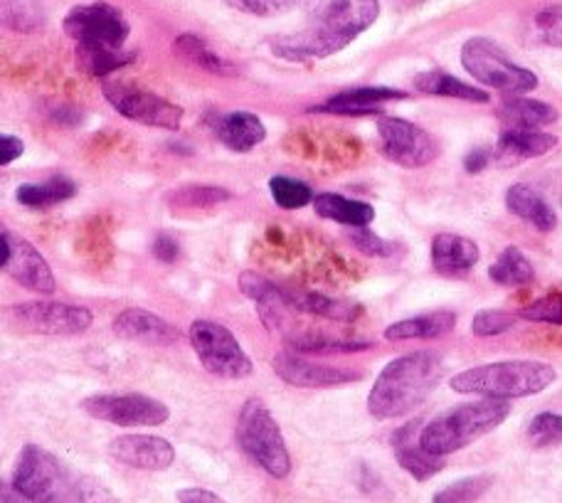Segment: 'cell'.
<instances>
[{"label": "cell", "mask_w": 562, "mask_h": 503, "mask_svg": "<svg viewBox=\"0 0 562 503\" xmlns=\"http://www.w3.org/2000/svg\"><path fill=\"white\" fill-rule=\"evenodd\" d=\"M533 23L538 30V37L543 40L546 45L562 49V3L538 10Z\"/></svg>", "instance_id": "cell-41"}, {"label": "cell", "mask_w": 562, "mask_h": 503, "mask_svg": "<svg viewBox=\"0 0 562 503\" xmlns=\"http://www.w3.org/2000/svg\"><path fill=\"white\" fill-rule=\"evenodd\" d=\"M558 146V136L543 128H506L496 144V158L501 164H518L526 158L546 156Z\"/></svg>", "instance_id": "cell-22"}, {"label": "cell", "mask_w": 562, "mask_h": 503, "mask_svg": "<svg viewBox=\"0 0 562 503\" xmlns=\"http://www.w3.org/2000/svg\"><path fill=\"white\" fill-rule=\"evenodd\" d=\"M150 249H154V255L160 259V261H176L180 257V245L176 237H170L166 233L156 235L154 245H150Z\"/></svg>", "instance_id": "cell-45"}, {"label": "cell", "mask_w": 562, "mask_h": 503, "mask_svg": "<svg viewBox=\"0 0 562 503\" xmlns=\"http://www.w3.org/2000/svg\"><path fill=\"white\" fill-rule=\"evenodd\" d=\"M520 318L528 321H540V324H553L562 326V294H553L546 299H538L533 304L518 311Z\"/></svg>", "instance_id": "cell-42"}, {"label": "cell", "mask_w": 562, "mask_h": 503, "mask_svg": "<svg viewBox=\"0 0 562 503\" xmlns=\"http://www.w3.org/2000/svg\"><path fill=\"white\" fill-rule=\"evenodd\" d=\"M528 439L530 445L538 449L562 445V415H555V412H540V415L530 420Z\"/></svg>", "instance_id": "cell-38"}, {"label": "cell", "mask_w": 562, "mask_h": 503, "mask_svg": "<svg viewBox=\"0 0 562 503\" xmlns=\"http://www.w3.org/2000/svg\"><path fill=\"white\" fill-rule=\"evenodd\" d=\"M553 366L540 360H501V364L461 370L449 380L451 390L484 400H516L543 392L555 382Z\"/></svg>", "instance_id": "cell-3"}, {"label": "cell", "mask_w": 562, "mask_h": 503, "mask_svg": "<svg viewBox=\"0 0 562 503\" xmlns=\"http://www.w3.org/2000/svg\"><path fill=\"white\" fill-rule=\"evenodd\" d=\"M178 501H180V503H227L225 499H220L217 494H213V491L198 489V487L180 489V491H178Z\"/></svg>", "instance_id": "cell-47"}, {"label": "cell", "mask_w": 562, "mask_h": 503, "mask_svg": "<svg viewBox=\"0 0 562 503\" xmlns=\"http://www.w3.org/2000/svg\"><path fill=\"white\" fill-rule=\"evenodd\" d=\"M488 160H491V150H486V148H474V150H471V154H467V158H464L467 174H481V170H484V168L488 166Z\"/></svg>", "instance_id": "cell-48"}, {"label": "cell", "mask_w": 562, "mask_h": 503, "mask_svg": "<svg viewBox=\"0 0 562 503\" xmlns=\"http://www.w3.org/2000/svg\"><path fill=\"white\" fill-rule=\"evenodd\" d=\"M461 65L476 82L504 94H528L538 87V77L530 69L516 65L494 40L471 37L461 47Z\"/></svg>", "instance_id": "cell-6"}, {"label": "cell", "mask_w": 562, "mask_h": 503, "mask_svg": "<svg viewBox=\"0 0 562 503\" xmlns=\"http://www.w3.org/2000/svg\"><path fill=\"white\" fill-rule=\"evenodd\" d=\"M102 92L106 102L128 122L166 131H178L180 124H183V109L154 92H146V89L122 82H106Z\"/></svg>", "instance_id": "cell-10"}, {"label": "cell", "mask_w": 562, "mask_h": 503, "mask_svg": "<svg viewBox=\"0 0 562 503\" xmlns=\"http://www.w3.org/2000/svg\"><path fill=\"white\" fill-rule=\"evenodd\" d=\"M314 210L326 220L350 227H368L375 220V208L363 200H350L338 193H321L314 198Z\"/></svg>", "instance_id": "cell-27"}, {"label": "cell", "mask_w": 562, "mask_h": 503, "mask_svg": "<svg viewBox=\"0 0 562 503\" xmlns=\"http://www.w3.org/2000/svg\"><path fill=\"white\" fill-rule=\"evenodd\" d=\"M380 146L385 158L403 168H422L437 158V144L425 128L395 116L378 119Z\"/></svg>", "instance_id": "cell-13"}, {"label": "cell", "mask_w": 562, "mask_h": 503, "mask_svg": "<svg viewBox=\"0 0 562 503\" xmlns=\"http://www.w3.org/2000/svg\"><path fill=\"white\" fill-rule=\"evenodd\" d=\"M508 415L510 405L506 400L481 398L476 402H467V405L451 407L445 415L427 422L419 432V445L437 457L454 455L504 425Z\"/></svg>", "instance_id": "cell-4"}, {"label": "cell", "mask_w": 562, "mask_h": 503, "mask_svg": "<svg viewBox=\"0 0 562 503\" xmlns=\"http://www.w3.org/2000/svg\"><path fill=\"white\" fill-rule=\"evenodd\" d=\"M114 334L146 346H173L180 340L176 326L146 309H126L114 321Z\"/></svg>", "instance_id": "cell-17"}, {"label": "cell", "mask_w": 562, "mask_h": 503, "mask_svg": "<svg viewBox=\"0 0 562 503\" xmlns=\"http://www.w3.org/2000/svg\"><path fill=\"white\" fill-rule=\"evenodd\" d=\"M65 33L75 40L77 47H116L124 49L132 25L122 10L109 3L75 5L65 15Z\"/></svg>", "instance_id": "cell-9"}, {"label": "cell", "mask_w": 562, "mask_h": 503, "mask_svg": "<svg viewBox=\"0 0 562 503\" xmlns=\"http://www.w3.org/2000/svg\"><path fill=\"white\" fill-rule=\"evenodd\" d=\"M210 126H213L215 136L235 154H247V150H252L267 138L262 119L252 112L215 114L210 116Z\"/></svg>", "instance_id": "cell-19"}, {"label": "cell", "mask_w": 562, "mask_h": 503, "mask_svg": "<svg viewBox=\"0 0 562 503\" xmlns=\"http://www.w3.org/2000/svg\"><path fill=\"white\" fill-rule=\"evenodd\" d=\"M506 208L516 217L526 220V223L538 227L540 233H550V230H555V225H558L555 210L550 208L546 203V198L530 186H524V183L510 186L506 193Z\"/></svg>", "instance_id": "cell-24"}, {"label": "cell", "mask_w": 562, "mask_h": 503, "mask_svg": "<svg viewBox=\"0 0 562 503\" xmlns=\"http://www.w3.org/2000/svg\"><path fill=\"white\" fill-rule=\"evenodd\" d=\"M225 3L229 8L239 10V13L269 18V15H279V13H284V10L299 5V0H225Z\"/></svg>", "instance_id": "cell-43"}, {"label": "cell", "mask_w": 562, "mask_h": 503, "mask_svg": "<svg viewBox=\"0 0 562 503\" xmlns=\"http://www.w3.org/2000/svg\"><path fill=\"white\" fill-rule=\"evenodd\" d=\"M415 89L429 97H451V99H464V102L486 104L488 94L484 89H476L461 79L451 77L447 72H422L415 77Z\"/></svg>", "instance_id": "cell-30"}, {"label": "cell", "mask_w": 562, "mask_h": 503, "mask_svg": "<svg viewBox=\"0 0 562 503\" xmlns=\"http://www.w3.org/2000/svg\"><path fill=\"white\" fill-rule=\"evenodd\" d=\"M419 420L400 427L393 435V449L397 465L417 481H427L445 469V457H437L419 445Z\"/></svg>", "instance_id": "cell-18"}, {"label": "cell", "mask_w": 562, "mask_h": 503, "mask_svg": "<svg viewBox=\"0 0 562 503\" xmlns=\"http://www.w3.org/2000/svg\"><path fill=\"white\" fill-rule=\"evenodd\" d=\"M3 15L13 30H33L43 23V10L33 0H3Z\"/></svg>", "instance_id": "cell-40"}, {"label": "cell", "mask_w": 562, "mask_h": 503, "mask_svg": "<svg viewBox=\"0 0 562 503\" xmlns=\"http://www.w3.org/2000/svg\"><path fill=\"white\" fill-rule=\"evenodd\" d=\"M176 53L188 59L190 65H195L200 69H205V72H213V75H233L235 67L227 63V59L220 57L217 53L207 47V43L203 37H198L193 33H183L176 40Z\"/></svg>", "instance_id": "cell-34"}, {"label": "cell", "mask_w": 562, "mask_h": 503, "mask_svg": "<svg viewBox=\"0 0 562 503\" xmlns=\"http://www.w3.org/2000/svg\"><path fill=\"white\" fill-rule=\"evenodd\" d=\"M400 99H407V94L387 87H360V89H348V92L330 97L326 104L316 107L314 112L338 114V116H370V114H380V104L400 102Z\"/></svg>", "instance_id": "cell-20"}, {"label": "cell", "mask_w": 562, "mask_h": 503, "mask_svg": "<svg viewBox=\"0 0 562 503\" xmlns=\"http://www.w3.org/2000/svg\"><path fill=\"white\" fill-rule=\"evenodd\" d=\"M350 243L370 257H390L395 252L393 243H385L383 237L370 233L368 227H356V233H350Z\"/></svg>", "instance_id": "cell-44"}, {"label": "cell", "mask_w": 562, "mask_h": 503, "mask_svg": "<svg viewBox=\"0 0 562 503\" xmlns=\"http://www.w3.org/2000/svg\"><path fill=\"white\" fill-rule=\"evenodd\" d=\"M190 344H193L195 356L207 373L225 380H243L252 376V360L247 358L239 340L233 336V331L217 324V321H193V326H190Z\"/></svg>", "instance_id": "cell-8"}, {"label": "cell", "mask_w": 562, "mask_h": 503, "mask_svg": "<svg viewBox=\"0 0 562 503\" xmlns=\"http://www.w3.org/2000/svg\"><path fill=\"white\" fill-rule=\"evenodd\" d=\"M23 154H25V144H23V138L10 136V134H3V136H0V164H3V166L13 164V160H15V158H20Z\"/></svg>", "instance_id": "cell-46"}, {"label": "cell", "mask_w": 562, "mask_h": 503, "mask_svg": "<svg viewBox=\"0 0 562 503\" xmlns=\"http://www.w3.org/2000/svg\"><path fill=\"white\" fill-rule=\"evenodd\" d=\"M488 277L498 287H526L533 281L536 269L518 247H506L494 265H491Z\"/></svg>", "instance_id": "cell-32"}, {"label": "cell", "mask_w": 562, "mask_h": 503, "mask_svg": "<svg viewBox=\"0 0 562 503\" xmlns=\"http://www.w3.org/2000/svg\"><path fill=\"white\" fill-rule=\"evenodd\" d=\"M269 190H272V198L279 208L284 210H299L314 203V190H311L306 183H301L296 178H286V176H274L269 180Z\"/></svg>", "instance_id": "cell-36"}, {"label": "cell", "mask_w": 562, "mask_h": 503, "mask_svg": "<svg viewBox=\"0 0 562 503\" xmlns=\"http://www.w3.org/2000/svg\"><path fill=\"white\" fill-rule=\"evenodd\" d=\"M77 59L82 72L89 77H106L134 65L136 53L116 47H77Z\"/></svg>", "instance_id": "cell-31"}, {"label": "cell", "mask_w": 562, "mask_h": 503, "mask_svg": "<svg viewBox=\"0 0 562 503\" xmlns=\"http://www.w3.org/2000/svg\"><path fill=\"white\" fill-rule=\"evenodd\" d=\"M373 344L363 338H340L328 334H301L286 340L289 350H299V354H358Z\"/></svg>", "instance_id": "cell-33"}, {"label": "cell", "mask_w": 562, "mask_h": 503, "mask_svg": "<svg viewBox=\"0 0 562 503\" xmlns=\"http://www.w3.org/2000/svg\"><path fill=\"white\" fill-rule=\"evenodd\" d=\"M13 484L33 503H116L97 479L77 474L53 451L37 445L20 449Z\"/></svg>", "instance_id": "cell-1"}, {"label": "cell", "mask_w": 562, "mask_h": 503, "mask_svg": "<svg viewBox=\"0 0 562 503\" xmlns=\"http://www.w3.org/2000/svg\"><path fill=\"white\" fill-rule=\"evenodd\" d=\"M274 373L294 388H334L363 378L358 370L316 364V360H308L289 348L274 358Z\"/></svg>", "instance_id": "cell-15"}, {"label": "cell", "mask_w": 562, "mask_h": 503, "mask_svg": "<svg viewBox=\"0 0 562 503\" xmlns=\"http://www.w3.org/2000/svg\"><path fill=\"white\" fill-rule=\"evenodd\" d=\"M445 364L437 354L400 356L383 368L368 395V412L375 420L405 417L425 402L441 380Z\"/></svg>", "instance_id": "cell-2"}, {"label": "cell", "mask_w": 562, "mask_h": 503, "mask_svg": "<svg viewBox=\"0 0 562 503\" xmlns=\"http://www.w3.org/2000/svg\"><path fill=\"white\" fill-rule=\"evenodd\" d=\"M479 257V245L469 237L441 233L431 239V267L439 275H461V271H469L471 267H476Z\"/></svg>", "instance_id": "cell-23"}, {"label": "cell", "mask_w": 562, "mask_h": 503, "mask_svg": "<svg viewBox=\"0 0 562 503\" xmlns=\"http://www.w3.org/2000/svg\"><path fill=\"white\" fill-rule=\"evenodd\" d=\"M233 198V193L225 188H215V186H190V188H180L170 195V203L176 208H215L217 203H227Z\"/></svg>", "instance_id": "cell-37"}, {"label": "cell", "mask_w": 562, "mask_h": 503, "mask_svg": "<svg viewBox=\"0 0 562 503\" xmlns=\"http://www.w3.org/2000/svg\"><path fill=\"white\" fill-rule=\"evenodd\" d=\"M0 237H3V271H8L20 287L35 291V294H55V275L49 269L47 259L37 252V247L30 245L27 239L18 237L15 233H10L8 227H3Z\"/></svg>", "instance_id": "cell-14"}, {"label": "cell", "mask_w": 562, "mask_h": 503, "mask_svg": "<svg viewBox=\"0 0 562 503\" xmlns=\"http://www.w3.org/2000/svg\"><path fill=\"white\" fill-rule=\"evenodd\" d=\"M0 503H33L25 494H20V491L15 489V484H3V499H0Z\"/></svg>", "instance_id": "cell-49"}, {"label": "cell", "mask_w": 562, "mask_h": 503, "mask_svg": "<svg viewBox=\"0 0 562 503\" xmlns=\"http://www.w3.org/2000/svg\"><path fill=\"white\" fill-rule=\"evenodd\" d=\"M422 3H427V0H393V5L400 10H413V8H419Z\"/></svg>", "instance_id": "cell-50"}, {"label": "cell", "mask_w": 562, "mask_h": 503, "mask_svg": "<svg viewBox=\"0 0 562 503\" xmlns=\"http://www.w3.org/2000/svg\"><path fill=\"white\" fill-rule=\"evenodd\" d=\"M457 316L451 311H431L415 318L397 321V324L385 328L387 340H413V338H439L454 331Z\"/></svg>", "instance_id": "cell-28"}, {"label": "cell", "mask_w": 562, "mask_h": 503, "mask_svg": "<svg viewBox=\"0 0 562 503\" xmlns=\"http://www.w3.org/2000/svg\"><path fill=\"white\" fill-rule=\"evenodd\" d=\"M237 445L245 455L262 467L269 477L286 479L291 474V457L279 422L265 400L249 398L237 417Z\"/></svg>", "instance_id": "cell-5"}, {"label": "cell", "mask_w": 562, "mask_h": 503, "mask_svg": "<svg viewBox=\"0 0 562 503\" xmlns=\"http://www.w3.org/2000/svg\"><path fill=\"white\" fill-rule=\"evenodd\" d=\"M308 27L348 47L380 15V0H299Z\"/></svg>", "instance_id": "cell-7"}, {"label": "cell", "mask_w": 562, "mask_h": 503, "mask_svg": "<svg viewBox=\"0 0 562 503\" xmlns=\"http://www.w3.org/2000/svg\"><path fill=\"white\" fill-rule=\"evenodd\" d=\"M8 311L18 326L40 336H77L92 326V311L59 301H25Z\"/></svg>", "instance_id": "cell-12"}, {"label": "cell", "mask_w": 562, "mask_h": 503, "mask_svg": "<svg viewBox=\"0 0 562 503\" xmlns=\"http://www.w3.org/2000/svg\"><path fill=\"white\" fill-rule=\"evenodd\" d=\"M498 116L501 122L506 124V128H543L558 122L555 107L526 97L508 99V102L501 107Z\"/></svg>", "instance_id": "cell-29"}, {"label": "cell", "mask_w": 562, "mask_h": 503, "mask_svg": "<svg viewBox=\"0 0 562 503\" xmlns=\"http://www.w3.org/2000/svg\"><path fill=\"white\" fill-rule=\"evenodd\" d=\"M77 195V183L63 174L53 176L45 183H23L15 190V200L30 210H49Z\"/></svg>", "instance_id": "cell-26"}, {"label": "cell", "mask_w": 562, "mask_h": 503, "mask_svg": "<svg viewBox=\"0 0 562 503\" xmlns=\"http://www.w3.org/2000/svg\"><path fill=\"white\" fill-rule=\"evenodd\" d=\"M518 318L520 316L508 314V311L486 309V311H479L474 321H471V331H474V336H479V338L501 336V334H506L508 328H514Z\"/></svg>", "instance_id": "cell-39"}, {"label": "cell", "mask_w": 562, "mask_h": 503, "mask_svg": "<svg viewBox=\"0 0 562 503\" xmlns=\"http://www.w3.org/2000/svg\"><path fill=\"white\" fill-rule=\"evenodd\" d=\"M89 417L112 422L119 427H158L168 422L170 410L164 402L138 392L128 395H92L82 402Z\"/></svg>", "instance_id": "cell-11"}, {"label": "cell", "mask_w": 562, "mask_h": 503, "mask_svg": "<svg viewBox=\"0 0 562 503\" xmlns=\"http://www.w3.org/2000/svg\"><path fill=\"white\" fill-rule=\"evenodd\" d=\"M491 484H494V477L491 474L459 479V481H454V484H449L441 491H437L431 503H474L486 494Z\"/></svg>", "instance_id": "cell-35"}, {"label": "cell", "mask_w": 562, "mask_h": 503, "mask_svg": "<svg viewBox=\"0 0 562 503\" xmlns=\"http://www.w3.org/2000/svg\"><path fill=\"white\" fill-rule=\"evenodd\" d=\"M272 53L281 59H289V63H308V59H324L340 53V47L336 40H330L326 35L316 33V30L304 27L294 35H279L272 43Z\"/></svg>", "instance_id": "cell-21"}, {"label": "cell", "mask_w": 562, "mask_h": 503, "mask_svg": "<svg viewBox=\"0 0 562 503\" xmlns=\"http://www.w3.org/2000/svg\"><path fill=\"white\" fill-rule=\"evenodd\" d=\"M109 451L116 461L140 471H164L176 459L173 445L154 435H122L109 445Z\"/></svg>", "instance_id": "cell-16"}, {"label": "cell", "mask_w": 562, "mask_h": 503, "mask_svg": "<svg viewBox=\"0 0 562 503\" xmlns=\"http://www.w3.org/2000/svg\"><path fill=\"white\" fill-rule=\"evenodd\" d=\"M286 301L291 304V309L328 318V321H338V324H350V321H356L360 316V306L353 304V301L334 299V297L318 294V291H286Z\"/></svg>", "instance_id": "cell-25"}]
</instances>
